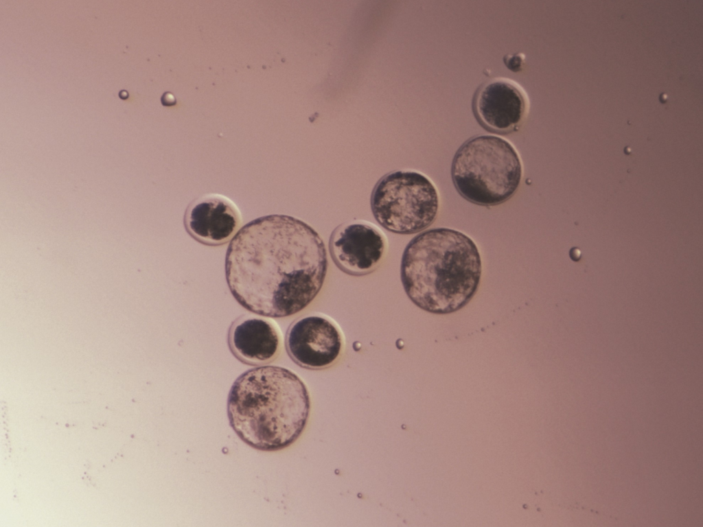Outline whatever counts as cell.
Wrapping results in <instances>:
<instances>
[{"label": "cell", "mask_w": 703, "mask_h": 527, "mask_svg": "<svg viewBox=\"0 0 703 527\" xmlns=\"http://www.w3.org/2000/svg\"><path fill=\"white\" fill-rule=\"evenodd\" d=\"M327 270L319 233L287 215H269L243 226L228 247L229 289L245 309L270 318L301 311L321 290Z\"/></svg>", "instance_id": "6da1fadb"}, {"label": "cell", "mask_w": 703, "mask_h": 527, "mask_svg": "<svg viewBox=\"0 0 703 527\" xmlns=\"http://www.w3.org/2000/svg\"><path fill=\"white\" fill-rule=\"evenodd\" d=\"M227 410L231 427L243 442L274 452L290 446L302 434L310 400L306 385L292 371L261 366L235 381Z\"/></svg>", "instance_id": "7a4b0ae2"}, {"label": "cell", "mask_w": 703, "mask_h": 527, "mask_svg": "<svg viewBox=\"0 0 703 527\" xmlns=\"http://www.w3.org/2000/svg\"><path fill=\"white\" fill-rule=\"evenodd\" d=\"M482 272L474 242L463 233L436 228L413 237L401 260L400 276L411 301L436 314L455 312L476 294Z\"/></svg>", "instance_id": "3957f363"}, {"label": "cell", "mask_w": 703, "mask_h": 527, "mask_svg": "<svg viewBox=\"0 0 703 527\" xmlns=\"http://www.w3.org/2000/svg\"><path fill=\"white\" fill-rule=\"evenodd\" d=\"M451 175L459 194L481 206H495L518 190L522 165L514 147L496 136L481 135L465 141L456 152Z\"/></svg>", "instance_id": "277c9868"}, {"label": "cell", "mask_w": 703, "mask_h": 527, "mask_svg": "<svg viewBox=\"0 0 703 527\" xmlns=\"http://www.w3.org/2000/svg\"><path fill=\"white\" fill-rule=\"evenodd\" d=\"M371 209L376 221L397 234H413L430 226L439 211V195L425 175L399 170L383 176L371 196Z\"/></svg>", "instance_id": "5b68a950"}, {"label": "cell", "mask_w": 703, "mask_h": 527, "mask_svg": "<svg viewBox=\"0 0 703 527\" xmlns=\"http://www.w3.org/2000/svg\"><path fill=\"white\" fill-rule=\"evenodd\" d=\"M387 248L385 234L375 224L354 220L337 226L332 233L329 249L332 260L344 272L361 276L374 271Z\"/></svg>", "instance_id": "8992f818"}, {"label": "cell", "mask_w": 703, "mask_h": 527, "mask_svg": "<svg viewBox=\"0 0 703 527\" xmlns=\"http://www.w3.org/2000/svg\"><path fill=\"white\" fill-rule=\"evenodd\" d=\"M286 345L290 358L299 365L310 369L331 366L343 349V338L330 320L310 316L295 321L288 329Z\"/></svg>", "instance_id": "52a82bcc"}, {"label": "cell", "mask_w": 703, "mask_h": 527, "mask_svg": "<svg viewBox=\"0 0 703 527\" xmlns=\"http://www.w3.org/2000/svg\"><path fill=\"white\" fill-rule=\"evenodd\" d=\"M473 107L480 123L498 133L514 130L523 121L529 109L528 97L514 82L495 78L476 91Z\"/></svg>", "instance_id": "ba28073f"}, {"label": "cell", "mask_w": 703, "mask_h": 527, "mask_svg": "<svg viewBox=\"0 0 703 527\" xmlns=\"http://www.w3.org/2000/svg\"><path fill=\"white\" fill-rule=\"evenodd\" d=\"M184 220L189 233L199 242L221 244L237 234L242 215L231 199L211 193L194 200L187 207Z\"/></svg>", "instance_id": "9c48e42d"}, {"label": "cell", "mask_w": 703, "mask_h": 527, "mask_svg": "<svg viewBox=\"0 0 703 527\" xmlns=\"http://www.w3.org/2000/svg\"><path fill=\"white\" fill-rule=\"evenodd\" d=\"M229 338L238 358L253 364L272 361L281 347V336L277 325L269 319L260 317L240 320L231 329Z\"/></svg>", "instance_id": "30bf717a"}, {"label": "cell", "mask_w": 703, "mask_h": 527, "mask_svg": "<svg viewBox=\"0 0 703 527\" xmlns=\"http://www.w3.org/2000/svg\"><path fill=\"white\" fill-rule=\"evenodd\" d=\"M161 101L164 106H173L176 104V100L174 95L171 92H165L161 98Z\"/></svg>", "instance_id": "8fae6325"}, {"label": "cell", "mask_w": 703, "mask_h": 527, "mask_svg": "<svg viewBox=\"0 0 703 527\" xmlns=\"http://www.w3.org/2000/svg\"><path fill=\"white\" fill-rule=\"evenodd\" d=\"M570 255L572 259L574 261H578L581 257V252L578 248H573L571 250Z\"/></svg>", "instance_id": "7c38bea8"}, {"label": "cell", "mask_w": 703, "mask_h": 527, "mask_svg": "<svg viewBox=\"0 0 703 527\" xmlns=\"http://www.w3.org/2000/svg\"><path fill=\"white\" fill-rule=\"evenodd\" d=\"M119 97H120L121 99H127V98H128V91H125V90H122V91H121L119 92Z\"/></svg>", "instance_id": "4fadbf2b"}]
</instances>
